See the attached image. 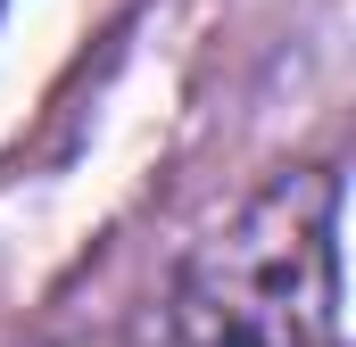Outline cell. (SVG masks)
Masks as SVG:
<instances>
[{
	"mask_svg": "<svg viewBox=\"0 0 356 347\" xmlns=\"http://www.w3.org/2000/svg\"><path fill=\"white\" fill-rule=\"evenodd\" d=\"M166 347H340V174L290 166L175 281Z\"/></svg>",
	"mask_w": 356,
	"mask_h": 347,
	"instance_id": "obj_1",
	"label": "cell"
}]
</instances>
